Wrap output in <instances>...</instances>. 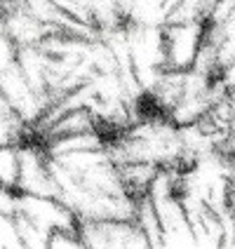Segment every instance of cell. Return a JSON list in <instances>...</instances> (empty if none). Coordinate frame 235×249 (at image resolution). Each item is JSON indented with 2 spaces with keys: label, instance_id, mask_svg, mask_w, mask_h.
I'll list each match as a JSON object with an SVG mask.
<instances>
[{
  "label": "cell",
  "instance_id": "cell-1",
  "mask_svg": "<svg viewBox=\"0 0 235 249\" xmlns=\"http://www.w3.org/2000/svg\"><path fill=\"white\" fill-rule=\"evenodd\" d=\"M17 214L26 216L45 233H78V216L75 212L56 197H38V195L17 193Z\"/></svg>",
  "mask_w": 235,
  "mask_h": 249
},
{
  "label": "cell",
  "instance_id": "cell-4",
  "mask_svg": "<svg viewBox=\"0 0 235 249\" xmlns=\"http://www.w3.org/2000/svg\"><path fill=\"white\" fill-rule=\"evenodd\" d=\"M47 158H61L71 153H83V151H104L106 148V139L99 132H87V134H71V137L50 139L40 143Z\"/></svg>",
  "mask_w": 235,
  "mask_h": 249
},
{
  "label": "cell",
  "instance_id": "cell-9",
  "mask_svg": "<svg viewBox=\"0 0 235 249\" xmlns=\"http://www.w3.org/2000/svg\"><path fill=\"white\" fill-rule=\"evenodd\" d=\"M223 153H226L228 158H235V132L231 134V139H228V143H226V148H223Z\"/></svg>",
  "mask_w": 235,
  "mask_h": 249
},
{
  "label": "cell",
  "instance_id": "cell-7",
  "mask_svg": "<svg viewBox=\"0 0 235 249\" xmlns=\"http://www.w3.org/2000/svg\"><path fill=\"white\" fill-rule=\"evenodd\" d=\"M0 247L2 249H26L24 237L19 233V226L14 221V216H2V237H0Z\"/></svg>",
  "mask_w": 235,
  "mask_h": 249
},
{
  "label": "cell",
  "instance_id": "cell-8",
  "mask_svg": "<svg viewBox=\"0 0 235 249\" xmlns=\"http://www.w3.org/2000/svg\"><path fill=\"white\" fill-rule=\"evenodd\" d=\"M221 85L226 87V92H228V94L235 92V64H231V66L221 73Z\"/></svg>",
  "mask_w": 235,
  "mask_h": 249
},
{
  "label": "cell",
  "instance_id": "cell-10",
  "mask_svg": "<svg viewBox=\"0 0 235 249\" xmlns=\"http://www.w3.org/2000/svg\"><path fill=\"white\" fill-rule=\"evenodd\" d=\"M228 99H231V97H228ZM231 106H233V118H235V101H233V99H231ZM233 132H235V123H233Z\"/></svg>",
  "mask_w": 235,
  "mask_h": 249
},
{
  "label": "cell",
  "instance_id": "cell-6",
  "mask_svg": "<svg viewBox=\"0 0 235 249\" xmlns=\"http://www.w3.org/2000/svg\"><path fill=\"white\" fill-rule=\"evenodd\" d=\"M0 174H2V188H5V191H17L19 174H21L19 146H2V158H0Z\"/></svg>",
  "mask_w": 235,
  "mask_h": 249
},
{
  "label": "cell",
  "instance_id": "cell-5",
  "mask_svg": "<svg viewBox=\"0 0 235 249\" xmlns=\"http://www.w3.org/2000/svg\"><path fill=\"white\" fill-rule=\"evenodd\" d=\"M87 132H99V118L94 115L92 108H80V111H71L64 118H59L40 137V143L50 141V139L71 137V134H87Z\"/></svg>",
  "mask_w": 235,
  "mask_h": 249
},
{
  "label": "cell",
  "instance_id": "cell-3",
  "mask_svg": "<svg viewBox=\"0 0 235 249\" xmlns=\"http://www.w3.org/2000/svg\"><path fill=\"white\" fill-rule=\"evenodd\" d=\"M127 26L139 28H165L169 14L174 10V0L169 2H120Z\"/></svg>",
  "mask_w": 235,
  "mask_h": 249
},
{
  "label": "cell",
  "instance_id": "cell-2",
  "mask_svg": "<svg viewBox=\"0 0 235 249\" xmlns=\"http://www.w3.org/2000/svg\"><path fill=\"white\" fill-rule=\"evenodd\" d=\"M205 24H167L165 54L169 71H191L205 40Z\"/></svg>",
  "mask_w": 235,
  "mask_h": 249
}]
</instances>
